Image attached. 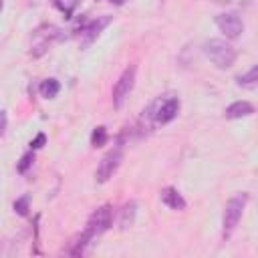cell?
<instances>
[{"mask_svg":"<svg viewBox=\"0 0 258 258\" xmlns=\"http://www.w3.org/2000/svg\"><path fill=\"white\" fill-rule=\"evenodd\" d=\"M204 53L206 57L216 64L218 69H230L236 63V51L230 43L224 39H210L204 43Z\"/></svg>","mask_w":258,"mask_h":258,"instance_id":"cell-1","label":"cell"},{"mask_svg":"<svg viewBox=\"0 0 258 258\" xmlns=\"http://www.w3.org/2000/svg\"><path fill=\"white\" fill-rule=\"evenodd\" d=\"M246 202H248V194L240 192L236 196H232L228 202H226V208H224V218H222V234L224 238H228L234 228L238 226L240 218H242V212L246 208Z\"/></svg>","mask_w":258,"mask_h":258,"instance_id":"cell-2","label":"cell"},{"mask_svg":"<svg viewBox=\"0 0 258 258\" xmlns=\"http://www.w3.org/2000/svg\"><path fill=\"white\" fill-rule=\"evenodd\" d=\"M111 224H113V208L109 204H103L97 208L91 216H89V222H87V232L97 238V236H101L103 232H107L111 228Z\"/></svg>","mask_w":258,"mask_h":258,"instance_id":"cell-3","label":"cell"},{"mask_svg":"<svg viewBox=\"0 0 258 258\" xmlns=\"http://www.w3.org/2000/svg\"><path fill=\"white\" fill-rule=\"evenodd\" d=\"M135 75H137V67H135V64H129V67L121 73L119 81L115 83V87H113V105L117 109L123 107V103H125V99L129 97V93L133 91V87H135Z\"/></svg>","mask_w":258,"mask_h":258,"instance_id":"cell-4","label":"cell"},{"mask_svg":"<svg viewBox=\"0 0 258 258\" xmlns=\"http://www.w3.org/2000/svg\"><path fill=\"white\" fill-rule=\"evenodd\" d=\"M121 161H123V151H121V147L111 149V151L99 161V168H97V172H95L97 184H105L109 178H113V174H115V172L119 170V166H121Z\"/></svg>","mask_w":258,"mask_h":258,"instance_id":"cell-5","label":"cell"},{"mask_svg":"<svg viewBox=\"0 0 258 258\" xmlns=\"http://www.w3.org/2000/svg\"><path fill=\"white\" fill-rule=\"evenodd\" d=\"M55 39H59V28H57V26H43V28H39V30L35 32V43H32L30 55H32V57L45 55Z\"/></svg>","mask_w":258,"mask_h":258,"instance_id":"cell-6","label":"cell"},{"mask_svg":"<svg viewBox=\"0 0 258 258\" xmlns=\"http://www.w3.org/2000/svg\"><path fill=\"white\" fill-rule=\"evenodd\" d=\"M216 26L224 32L228 39H236L240 37V32L244 30V22L236 12H224L216 16Z\"/></svg>","mask_w":258,"mask_h":258,"instance_id":"cell-7","label":"cell"},{"mask_svg":"<svg viewBox=\"0 0 258 258\" xmlns=\"http://www.w3.org/2000/svg\"><path fill=\"white\" fill-rule=\"evenodd\" d=\"M178 113H180V99L170 97V99H166L164 103L155 105V109H153V121H155V125H166L172 119H176Z\"/></svg>","mask_w":258,"mask_h":258,"instance_id":"cell-8","label":"cell"},{"mask_svg":"<svg viewBox=\"0 0 258 258\" xmlns=\"http://www.w3.org/2000/svg\"><path fill=\"white\" fill-rule=\"evenodd\" d=\"M109 22H111V16H109V14L97 16L95 20H91V22L83 28V47H89V45L103 32V28L109 26Z\"/></svg>","mask_w":258,"mask_h":258,"instance_id":"cell-9","label":"cell"},{"mask_svg":"<svg viewBox=\"0 0 258 258\" xmlns=\"http://www.w3.org/2000/svg\"><path fill=\"white\" fill-rule=\"evenodd\" d=\"M161 202H164L168 208H172V210H186V200H184V196L176 190V188H164L161 190Z\"/></svg>","mask_w":258,"mask_h":258,"instance_id":"cell-10","label":"cell"},{"mask_svg":"<svg viewBox=\"0 0 258 258\" xmlns=\"http://www.w3.org/2000/svg\"><path fill=\"white\" fill-rule=\"evenodd\" d=\"M252 113H254V107L248 101H236V103L228 105L226 111H224L226 119H242V117H248Z\"/></svg>","mask_w":258,"mask_h":258,"instance_id":"cell-11","label":"cell"},{"mask_svg":"<svg viewBox=\"0 0 258 258\" xmlns=\"http://www.w3.org/2000/svg\"><path fill=\"white\" fill-rule=\"evenodd\" d=\"M135 214H137V202H135V200L127 202V204L121 208V214H119V228H121V230L131 228L133 222H135Z\"/></svg>","mask_w":258,"mask_h":258,"instance_id":"cell-12","label":"cell"},{"mask_svg":"<svg viewBox=\"0 0 258 258\" xmlns=\"http://www.w3.org/2000/svg\"><path fill=\"white\" fill-rule=\"evenodd\" d=\"M91 240H93V236H91L87 230H83V232L71 242V248L67 250V254H71V256H81V254L85 252V248L89 246Z\"/></svg>","mask_w":258,"mask_h":258,"instance_id":"cell-13","label":"cell"},{"mask_svg":"<svg viewBox=\"0 0 258 258\" xmlns=\"http://www.w3.org/2000/svg\"><path fill=\"white\" fill-rule=\"evenodd\" d=\"M236 83H238L240 87H244V89L254 91V89L258 87V67H256V64H254V67H252L246 75H238V77H236Z\"/></svg>","mask_w":258,"mask_h":258,"instance_id":"cell-14","label":"cell"},{"mask_svg":"<svg viewBox=\"0 0 258 258\" xmlns=\"http://www.w3.org/2000/svg\"><path fill=\"white\" fill-rule=\"evenodd\" d=\"M61 91V83L57 79H47L41 83V95L45 97V99H55V97L59 95Z\"/></svg>","mask_w":258,"mask_h":258,"instance_id":"cell-15","label":"cell"},{"mask_svg":"<svg viewBox=\"0 0 258 258\" xmlns=\"http://www.w3.org/2000/svg\"><path fill=\"white\" fill-rule=\"evenodd\" d=\"M109 135H107V127L99 125V127H95L93 129V133H91V145L93 147H103L107 143Z\"/></svg>","mask_w":258,"mask_h":258,"instance_id":"cell-16","label":"cell"},{"mask_svg":"<svg viewBox=\"0 0 258 258\" xmlns=\"http://www.w3.org/2000/svg\"><path fill=\"white\" fill-rule=\"evenodd\" d=\"M32 161H35V153H32V151L24 153V155L20 157V161H18V166H16L18 174H26V172H28V168L32 166Z\"/></svg>","mask_w":258,"mask_h":258,"instance_id":"cell-17","label":"cell"},{"mask_svg":"<svg viewBox=\"0 0 258 258\" xmlns=\"http://www.w3.org/2000/svg\"><path fill=\"white\" fill-rule=\"evenodd\" d=\"M28 206H30V198L28 196H22V198H18L16 202H14V212L18 214V216H26L28 214Z\"/></svg>","mask_w":258,"mask_h":258,"instance_id":"cell-18","label":"cell"},{"mask_svg":"<svg viewBox=\"0 0 258 258\" xmlns=\"http://www.w3.org/2000/svg\"><path fill=\"white\" fill-rule=\"evenodd\" d=\"M45 143H47V135H45V133H39L35 139L30 141V149H32V151H35V149H41Z\"/></svg>","mask_w":258,"mask_h":258,"instance_id":"cell-19","label":"cell"},{"mask_svg":"<svg viewBox=\"0 0 258 258\" xmlns=\"http://www.w3.org/2000/svg\"><path fill=\"white\" fill-rule=\"evenodd\" d=\"M6 123H8V117H6V111H0V137L4 135V129H6Z\"/></svg>","mask_w":258,"mask_h":258,"instance_id":"cell-20","label":"cell"},{"mask_svg":"<svg viewBox=\"0 0 258 258\" xmlns=\"http://www.w3.org/2000/svg\"><path fill=\"white\" fill-rule=\"evenodd\" d=\"M214 2H218V4H228V2H232V0H214Z\"/></svg>","mask_w":258,"mask_h":258,"instance_id":"cell-21","label":"cell"},{"mask_svg":"<svg viewBox=\"0 0 258 258\" xmlns=\"http://www.w3.org/2000/svg\"><path fill=\"white\" fill-rule=\"evenodd\" d=\"M111 2H113V4H117V6H121V4L125 2V0H111Z\"/></svg>","mask_w":258,"mask_h":258,"instance_id":"cell-22","label":"cell"},{"mask_svg":"<svg viewBox=\"0 0 258 258\" xmlns=\"http://www.w3.org/2000/svg\"><path fill=\"white\" fill-rule=\"evenodd\" d=\"M2 6H4V2H2V0H0V12H2Z\"/></svg>","mask_w":258,"mask_h":258,"instance_id":"cell-23","label":"cell"}]
</instances>
